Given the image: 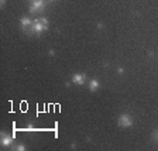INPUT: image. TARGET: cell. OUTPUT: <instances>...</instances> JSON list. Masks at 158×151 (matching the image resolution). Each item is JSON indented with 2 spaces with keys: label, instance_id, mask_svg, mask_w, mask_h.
<instances>
[{
  "label": "cell",
  "instance_id": "cell-1",
  "mask_svg": "<svg viewBox=\"0 0 158 151\" xmlns=\"http://www.w3.org/2000/svg\"><path fill=\"white\" fill-rule=\"evenodd\" d=\"M47 30H48V19L41 17V19L33 20V26H31V28H30L28 34L30 36H31V34H37V36H40V34L44 33V31H47Z\"/></svg>",
  "mask_w": 158,
  "mask_h": 151
},
{
  "label": "cell",
  "instance_id": "cell-2",
  "mask_svg": "<svg viewBox=\"0 0 158 151\" xmlns=\"http://www.w3.org/2000/svg\"><path fill=\"white\" fill-rule=\"evenodd\" d=\"M117 124L118 127L122 128H128L133 126V117L127 113H123V115L118 116V120H117Z\"/></svg>",
  "mask_w": 158,
  "mask_h": 151
},
{
  "label": "cell",
  "instance_id": "cell-3",
  "mask_svg": "<svg viewBox=\"0 0 158 151\" xmlns=\"http://www.w3.org/2000/svg\"><path fill=\"white\" fill-rule=\"evenodd\" d=\"M13 141H14V136L7 134L6 132L0 133V144L3 145V147H10V145L13 144Z\"/></svg>",
  "mask_w": 158,
  "mask_h": 151
},
{
  "label": "cell",
  "instance_id": "cell-4",
  "mask_svg": "<svg viewBox=\"0 0 158 151\" xmlns=\"http://www.w3.org/2000/svg\"><path fill=\"white\" fill-rule=\"evenodd\" d=\"M44 7H45L44 0H34V2H31V6H30V13H40L44 10Z\"/></svg>",
  "mask_w": 158,
  "mask_h": 151
},
{
  "label": "cell",
  "instance_id": "cell-5",
  "mask_svg": "<svg viewBox=\"0 0 158 151\" xmlns=\"http://www.w3.org/2000/svg\"><path fill=\"white\" fill-rule=\"evenodd\" d=\"M20 26H21L23 31H26V33L28 34L30 28H31V26H33V20L30 19V17H27V16H23L21 19H20Z\"/></svg>",
  "mask_w": 158,
  "mask_h": 151
},
{
  "label": "cell",
  "instance_id": "cell-6",
  "mask_svg": "<svg viewBox=\"0 0 158 151\" xmlns=\"http://www.w3.org/2000/svg\"><path fill=\"white\" fill-rule=\"evenodd\" d=\"M86 79H88L86 73H75L72 76V83H75V85H83L86 82Z\"/></svg>",
  "mask_w": 158,
  "mask_h": 151
},
{
  "label": "cell",
  "instance_id": "cell-7",
  "mask_svg": "<svg viewBox=\"0 0 158 151\" xmlns=\"http://www.w3.org/2000/svg\"><path fill=\"white\" fill-rule=\"evenodd\" d=\"M99 88H100V82H99L98 79H90V81H89V89H90L92 92H96Z\"/></svg>",
  "mask_w": 158,
  "mask_h": 151
},
{
  "label": "cell",
  "instance_id": "cell-8",
  "mask_svg": "<svg viewBox=\"0 0 158 151\" xmlns=\"http://www.w3.org/2000/svg\"><path fill=\"white\" fill-rule=\"evenodd\" d=\"M14 150H17V151H26L27 147H26L24 144H19L17 147H14Z\"/></svg>",
  "mask_w": 158,
  "mask_h": 151
},
{
  "label": "cell",
  "instance_id": "cell-9",
  "mask_svg": "<svg viewBox=\"0 0 158 151\" xmlns=\"http://www.w3.org/2000/svg\"><path fill=\"white\" fill-rule=\"evenodd\" d=\"M152 140H154L155 143H158V130H157V132L152 133Z\"/></svg>",
  "mask_w": 158,
  "mask_h": 151
},
{
  "label": "cell",
  "instance_id": "cell-10",
  "mask_svg": "<svg viewBox=\"0 0 158 151\" xmlns=\"http://www.w3.org/2000/svg\"><path fill=\"white\" fill-rule=\"evenodd\" d=\"M96 27H98V30H103V28H105V24L99 21V23H96Z\"/></svg>",
  "mask_w": 158,
  "mask_h": 151
},
{
  "label": "cell",
  "instance_id": "cell-11",
  "mask_svg": "<svg viewBox=\"0 0 158 151\" xmlns=\"http://www.w3.org/2000/svg\"><path fill=\"white\" fill-rule=\"evenodd\" d=\"M117 73H118V75H123V73H124V69H123V66H117Z\"/></svg>",
  "mask_w": 158,
  "mask_h": 151
},
{
  "label": "cell",
  "instance_id": "cell-12",
  "mask_svg": "<svg viewBox=\"0 0 158 151\" xmlns=\"http://www.w3.org/2000/svg\"><path fill=\"white\" fill-rule=\"evenodd\" d=\"M0 7H2V9L6 7V0H0Z\"/></svg>",
  "mask_w": 158,
  "mask_h": 151
},
{
  "label": "cell",
  "instance_id": "cell-13",
  "mask_svg": "<svg viewBox=\"0 0 158 151\" xmlns=\"http://www.w3.org/2000/svg\"><path fill=\"white\" fill-rule=\"evenodd\" d=\"M48 54H49V55H51V57H54V55H55V51H54V49H49V51H48Z\"/></svg>",
  "mask_w": 158,
  "mask_h": 151
},
{
  "label": "cell",
  "instance_id": "cell-14",
  "mask_svg": "<svg viewBox=\"0 0 158 151\" xmlns=\"http://www.w3.org/2000/svg\"><path fill=\"white\" fill-rule=\"evenodd\" d=\"M71 148H72V150H76V144H75V143H72V144H71Z\"/></svg>",
  "mask_w": 158,
  "mask_h": 151
},
{
  "label": "cell",
  "instance_id": "cell-15",
  "mask_svg": "<svg viewBox=\"0 0 158 151\" xmlns=\"http://www.w3.org/2000/svg\"><path fill=\"white\" fill-rule=\"evenodd\" d=\"M30 2H34V0H30Z\"/></svg>",
  "mask_w": 158,
  "mask_h": 151
},
{
  "label": "cell",
  "instance_id": "cell-16",
  "mask_svg": "<svg viewBox=\"0 0 158 151\" xmlns=\"http://www.w3.org/2000/svg\"><path fill=\"white\" fill-rule=\"evenodd\" d=\"M49 2H52V0H49Z\"/></svg>",
  "mask_w": 158,
  "mask_h": 151
}]
</instances>
